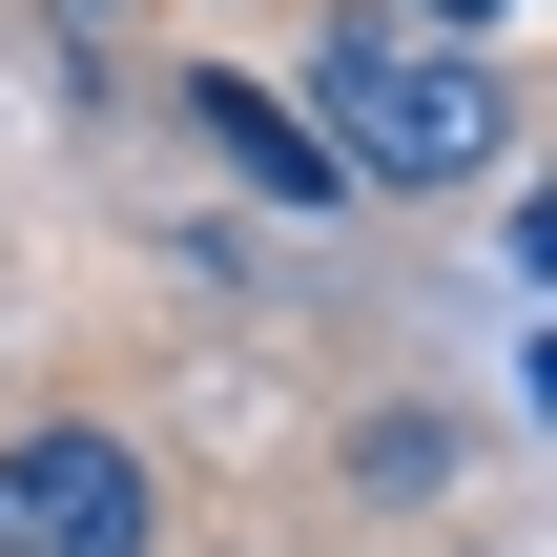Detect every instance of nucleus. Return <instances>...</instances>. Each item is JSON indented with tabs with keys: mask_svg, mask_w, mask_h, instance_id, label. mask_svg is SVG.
Here are the masks:
<instances>
[{
	"mask_svg": "<svg viewBox=\"0 0 557 557\" xmlns=\"http://www.w3.org/2000/svg\"><path fill=\"white\" fill-rule=\"evenodd\" d=\"M310 145H331V186H496V145H517V103H496V62L475 41H393V21H331L310 41Z\"/></svg>",
	"mask_w": 557,
	"mask_h": 557,
	"instance_id": "obj_1",
	"label": "nucleus"
},
{
	"mask_svg": "<svg viewBox=\"0 0 557 557\" xmlns=\"http://www.w3.org/2000/svg\"><path fill=\"white\" fill-rule=\"evenodd\" d=\"M62 21H83V0H62Z\"/></svg>",
	"mask_w": 557,
	"mask_h": 557,
	"instance_id": "obj_5",
	"label": "nucleus"
},
{
	"mask_svg": "<svg viewBox=\"0 0 557 557\" xmlns=\"http://www.w3.org/2000/svg\"><path fill=\"white\" fill-rule=\"evenodd\" d=\"M434 21H517V0H413V41H434Z\"/></svg>",
	"mask_w": 557,
	"mask_h": 557,
	"instance_id": "obj_4",
	"label": "nucleus"
},
{
	"mask_svg": "<svg viewBox=\"0 0 557 557\" xmlns=\"http://www.w3.org/2000/svg\"><path fill=\"white\" fill-rule=\"evenodd\" d=\"M207 145H227V165H248V186H269V207H351V186H331V145H310V124H289V103H269V83H248V62H227V83H207Z\"/></svg>",
	"mask_w": 557,
	"mask_h": 557,
	"instance_id": "obj_3",
	"label": "nucleus"
},
{
	"mask_svg": "<svg viewBox=\"0 0 557 557\" xmlns=\"http://www.w3.org/2000/svg\"><path fill=\"white\" fill-rule=\"evenodd\" d=\"M0 557H145V455L124 434H21L0 455Z\"/></svg>",
	"mask_w": 557,
	"mask_h": 557,
	"instance_id": "obj_2",
	"label": "nucleus"
}]
</instances>
